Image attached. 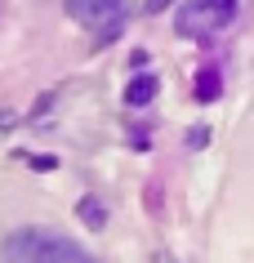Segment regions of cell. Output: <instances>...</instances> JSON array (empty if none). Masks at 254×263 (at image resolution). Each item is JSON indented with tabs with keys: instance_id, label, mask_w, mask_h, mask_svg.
Wrapping results in <instances>:
<instances>
[{
	"instance_id": "52a82bcc",
	"label": "cell",
	"mask_w": 254,
	"mask_h": 263,
	"mask_svg": "<svg viewBox=\"0 0 254 263\" xmlns=\"http://www.w3.org/2000/svg\"><path fill=\"white\" fill-rule=\"evenodd\" d=\"M152 263H179V259H174L169 250H156V254H152Z\"/></svg>"
},
{
	"instance_id": "3957f363",
	"label": "cell",
	"mask_w": 254,
	"mask_h": 263,
	"mask_svg": "<svg viewBox=\"0 0 254 263\" xmlns=\"http://www.w3.org/2000/svg\"><path fill=\"white\" fill-rule=\"evenodd\" d=\"M67 14L76 18L81 27H89L94 36H99V45H103L112 31H121L125 0H67Z\"/></svg>"
},
{
	"instance_id": "7a4b0ae2",
	"label": "cell",
	"mask_w": 254,
	"mask_h": 263,
	"mask_svg": "<svg viewBox=\"0 0 254 263\" xmlns=\"http://www.w3.org/2000/svg\"><path fill=\"white\" fill-rule=\"evenodd\" d=\"M237 14H241V0H187L183 9L174 14V27L187 41H210V36L232 27Z\"/></svg>"
},
{
	"instance_id": "277c9868",
	"label": "cell",
	"mask_w": 254,
	"mask_h": 263,
	"mask_svg": "<svg viewBox=\"0 0 254 263\" xmlns=\"http://www.w3.org/2000/svg\"><path fill=\"white\" fill-rule=\"evenodd\" d=\"M156 94H161V81H156V71H139V76L125 85V103H129V107H143V103H152Z\"/></svg>"
},
{
	"instance_id": "8992f818",
	"label": "cell",
	"mask_w": 254,
	"mask_h": 263,
	"mask_svg": "<svg viewBox=\"0 0 254 263\" xmlns=\"http://www.w3.org/2000/svg\"><path fill=\"white\" fill-rule=\"evenodd\" d=\"M81 214H85L89 228H103V205H99V201H81Z\"/></svg>"
},
{
	"instance_id": "5b68a950",
	"label": "cell",
	"mask_w": 254,
	"mask_h": 263,
	"mask_svg": "<svg viewBox=\"0 0 254 263\" xmlns=\"http://www.w3.org/2000/svg\"><path fill=\"white\" fill-rule=\"evenodd\" d=\"M219 89H223V76H219V71H201V81H197V98L201 103L219 98Z\"/></svg>"
},
{
	"instance_id": "6da1fadb",
	"label": "cell",
	"mask_w": 254,
	"mask_h": 263,
	"mask_svg": "<svg viewBox=\"0 0 254 263\" xmlns=\"http://www.w3.org/2000/svg\"><path fill=\"white\" fill-rule=\"evenodd\" d=\"M5 263H94V259L63 232L18 228L5 236Z\"/></svg>"
}]
</instances>
